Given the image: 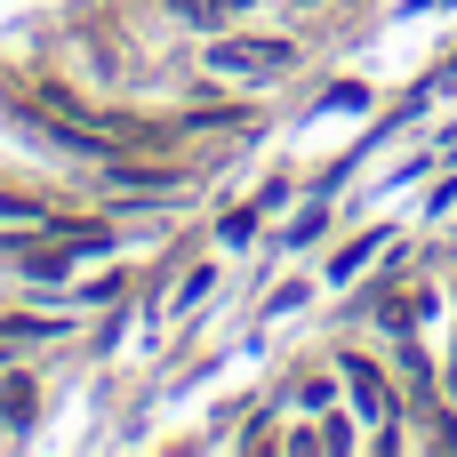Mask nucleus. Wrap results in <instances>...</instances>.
<instances>
[{"mask_svg":"<svg viewBox=\"0 0 457 457\" xmlns=\"http://www.w3.org/2000/svg\"><path fill=\"white\" fill-rule=\"evenodd\" d=\"M337 386H345V378H337V370H305V378H297V394H289V402H297V410H313V418H321V410H329V402H337Z\"/></svg>","mask_w":457,"mask_h":457,"instance_id":"nucleus-4","label":"nucleus"},{"mask_svg":"<svg viewBox=\"0 0 457 457\" xmlns=\"http://www.w3.org/2000/svg\"><path fill=\"white\" fill-rule=\"evenodd\" d=\"M32 410H40V386H32V378H0V418H8L16 434L32 426Z\"/></svg>","mask_w":457,"mask_h":457,"instance_id":"nucleus-3","label":"nucleus"},{"mask_svg":"<svg viewBox=\"0 0 457 457\" xmlns=\"http://www.w3.org/2000/svg\"><path fill=\"white\" fill-rule=\"evenodd\" d=\"M169 8H177L185 24H225V16H241L249 0H169Z\"/></svg>","mask_w":457,"mask_h":457,"instance_id":"nucleus-5","label":"nucleus"},{"mask_svg":"<svg viewBox=\"0 0 457 457\" xmlns=\"http://www.w3.org/2000/svg\"><path fill=\"white\" fill-rule=\"evenodd\" d=\"M337 378H345V394H353V410L378 426V442L386 450H402V386H394V370H378L370 353H337Z\"/></svg>","mask_w":457,"mask_h":457,"instance_id":"nucleus-1","label":"nucleus"},{"mask_svg":"<svg viewBox=\"0 0 457 457\" xmlns=\"http://www.w3.org/2000/svg\"><path fill=\"white\" fill-rule=\"evenodd\" d=\"M378 249H386V233H361V241H353V249H345V257L329 265V281H353V273H361V265H370Z\"/></svg>","mask_w":457,"mask_h":457,"instance_id":"nucleus-6","label":"nucleus"},{"mask_svg":"<svg viewBox=\"0 0 457 457\" xmlns=\"http://www.w3.org/2000/svg\"><path fill=\"white\" fill-rule=\"evenodd\" d=\"M209 64H217V72H233V80H273V72H289V64H297V40H217V48H209Z\"/></svg>","mask_w":457,"mask_h":457,"instance_id":"nucleus-2","label":"nucleus"},{"mask_svg":"<svg viewBox=\"0 0 457 457\" xmlns=\"http://www.w3.org/2000/svg\"><path fill=\"white\" fill-rule=\"evenodd\" d=\"M209 289H217V273H209V265H193V273H185V305H201Z\"/></svg>","mask_w":457,"mask_h":457,"instance_id":"nucleus-10","label":"nucleus"},{"mask_svg":"<svg viewBox=\"0 0 457 457\" xmlns=\"http://www.w3.org/2000/svg\"><path fill=\"white\" fill-rule=\"evenodd\" d=\"M257 217H265V201H249V209H233V217H225V225H217V233H225V241H233V249H241V241H249V233H257Z\"/></svg>","mask_w":457,"mask_h":457,"instance_id":"nucleus-7","label":"nucleus"},{"mask_svg":"<svg viewBox=\"0 0 457 457\" xmlns=\"http://www.w3.org/2000/svg\"><path fill=\"white\" fill-rule=\"evenodd\" d=\"M80 297H88V305H120V297H129V273H96Z\"/></svg>","mask_w":457,"mask_h":457,"instance_id":"nucleus-8","label":"nucleus"},{"mask_svg":"<svg viewBox=\"0 0 457 457\" xmlns=\"http://www.w3.org/2000/svg\"><path fill=\"white\" fill-rule=\"evenodd\" d=\"M321 225H329V217H321V201H313V209H297V225H289V241H313Z\"/></svg>","mask_w":457,"mask_h":457,"instance_id":"nucleus-9","label":"nucleus"}]
</instances>
